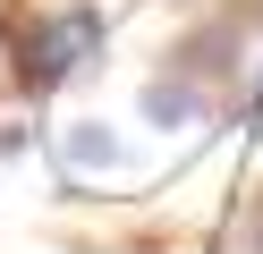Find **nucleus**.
I'll use <instances>...</instances> for the list:
<instances>
[{
	"mask_svg": "<svg viewBox=\"0 0 263 254\" xmlns=\"http://www.w3.org/2000/svg\"><path fill=\"white\" fill-rule=\"evenodd\" d=\"M0 60H9V26H0Z\"/></svg>",
	"mask_w": 263,
	"mask_h": 254,
	"instance_id": "obj_4",
	"label": "nucleus"
},
{
	"mask_svg": "<svg viewBox=\"0 0 263 254\" xmlns=\"http://www.w3.org/2000/svg\"><path fill=\"white\" fill-rule=\"evenodd\" d=\"M255 254H263V229H255Z\"/></svg>",
	"mask_w": 263,
	"mask_h": 254,
	"instance_id": "obj_5",
	"label": "nucleus"
},
{
	"mask_svg": "<svg viewBox=\"0 0 263 254\" xmlns=\"http://www.w3.org/2000/svg\"><path fill=\"white\" fill-rule=\"evenodd\" d=\"M60 161H68L77 178H102V169H119V135H110L102 119H77V127H60Z\"/></svg>",
	"mask_w": 263,
	"mask_h": 254,
	"instance_id": "obj_2",
	"label": "nucleus"
},
{
	"mask_svg": "<svg viewBox=\"0 0 263 254\" xmlns=\"http://www.w3.org/2000/svg\"><path fill=\"white\" fill-rule=\"evenodd\" d=\"M85 60H102V9H60V17H43V26L26 34L17 76L34 85V93H51V85H68Z\"/></svg>",
	"mask_w": 263,
	"mask_h": 254,
	"instance_id": "obj_1",
	"label": "nucleus"
},
{
	"mask_svg": "<svg viewBox=\"0 0 263 254\" xmlns=\"http://www.w3.org/2000/svg\"><path fill=\"white\" fill-rule=\"evenodd\" d=\"M195 110H204V93H195L187 76H161V85H144V119H153V127H187Z\"/></svg>",
	"mask_w": 263,
	"mask_h": 254,
	"instance_id": "obj_3",
	"label": "nucleus"
}]
</instances>
